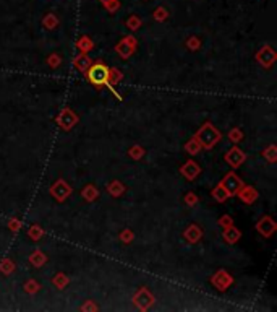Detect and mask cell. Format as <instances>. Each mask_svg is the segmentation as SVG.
<instances>
[{
	"label": "cell",
	"mask_w": 277,
	"mask_h": 312,
	"mask_svg": "<svg viewBox=\"0 0 277 312\" xmlns=\"http://www.w3.org/2000/svg\"><path fill=\"white\" fill-rule=\"evenodd\" d=\"M101 2H104V3H107V2H112V0H101Z\"/></svg>",
	"instance_id": "7a4b0ae2"
},
{
	"label": "cell",
	"mask_w": 277,
	"mask_h": 312,
	"mask_svg": "<svg viewBox=\"0 0 277 312\" xmlns=\"http://www.w3.org/2000/svg\"><path fill=\"white\" fill-rule=\"evenodd\" d=\"M88 78L94 85H104L109 80V70L104 65H94L88 73Z\"/></svg>",
	"instance_id": "6da1fadb"
}]
</instances>
